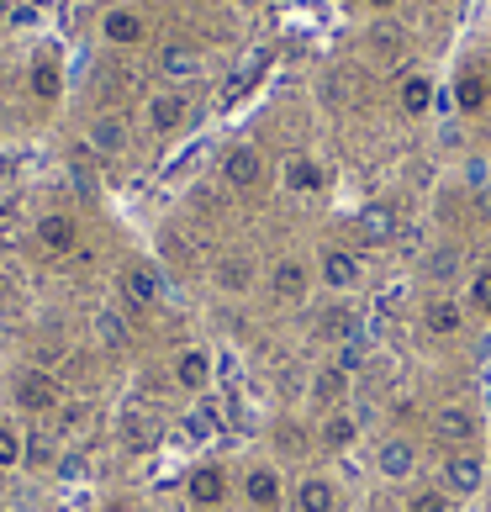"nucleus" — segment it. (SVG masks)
<instances>
[{
    "instance_id": "f257e3e1",
    "label": "nucleus",
    "mask_w": 491,
    "mask_h": 512,
    "mask_svg": "<svg viewBox=\"0 0 491 512\" xmlns=\"http://www.w3.org/2000/svg\"><path fill=\"white\" fill-rule=\"evenodd\" d=\"M481 481H486V460H481V454L455 449V454H444V460H439V486L449 491V497H476Z\"/></svg>"
},
{
    "instance_id": "f03ea898",
    "label": "nucleus",
    "mask_w": 491,
    "mask_h": 512,
    "mask_svg": "<svg viewBox=\"0 0 491 512\" xmlns=\"http://www.w3.org/2000/svg\"><path fill=\"white\" fill-rule=\"evenodd\" d=\"M476 433H481L476 412L460 407V402H449V407L433 412V439H439L449 454H455V449H470V444H476Z\"/></svg>"
},
{
    "instance_id": "7ed1b4c3",
    "label": "nucleus",
    "mask_w": 491,
    "mask_h": 512,
    "mask_svg": "<svg viewBox=\"0 0 491 512\" xmlns=\"http://www.w3.org/2000/svg\"><path fill=\"white\" fill-rule=\"evenodd\" d=\"M360 275H365V264L354 249H323V259H317V280H323V291H333V296H349L360 286Z\"/></svg>"
},
{
    "instance_id": "20e7f679",
    "label": "nucleus",
    "mask_w": 491,
    "mask_h": 512,
    "mask_svg": "<svg viewBox=\"0 0 491 512\" xmlns=\"http://www.w3.org/2000/svg\"><path fill=\"white\" fill-rule=\"evenodd\" d=\"M59 402H64V391H59L53 375H43V370H22V375H16V407H22V412L43 417V412H53Z\"/></svg>"
},
{
    "instance_id": "39448f33",
    "label": "nucleus",
    "mask_w": 491,
    "mask_h": 512,
    "mask_svg": "<svg viewBox=\"0 0 491 512\" xmlns=\"http://www.w3.org/2000/svg\"><path fill=\"white\" fill-rule=\"evenodd\" d=\"M243 502L254 512H280L286 507V481H280L275 465H254L249 476H243Z\"/></svg>"
},
{
    "instance_id": "423d86ee",
    "label": "nucleus",
    "mask_w": 491,
    "mask_h": 512,
    "mask_svg": "<svg viewBox=\"0 0 491 512\" xmlns=\"http://www.w3.org/2000/svg\"><path fill=\"white\" fill-rule=\"evenodd\" d=\"M312 333L323 338V344H349V338H360V312L338 296V301H328V307L312 317Z\"/></svg>"
},
{
    "instance_id": "0eeeda50",
    "label": "nucleus",
    "mask_w": 491,
    "mask_h": 512,
    "mask_svg": "<svg viewBox=\"0 0 491 512\" xmlns=\"http://www.w3.org/2000/svg\"><path fill=\"white\" fill-rule=\"evenodd\" d=\"M85 143L96 148L101 159H117V154H127V143H132V127H127V117H117V111H101V117L85 127Z\"/></svg>"
},
{
    "instance_id": "6e6552de",
    "label": "nucleus",
    "mask_w": 491,
    "mask_h": 512,
    "mask_svg": "<svg viewBox=\"0 0 491 512\" xmlns=\"http://www.w3.org/2000/svg\"><path fill=\"white\" fill-rule=\"evenodd\" d=\"M222 180L233 185V191H254V185L264 180V159L254 143H233L228 154H222Z\"/></svg>"
},
{
    "instance_id": "1a4fd4ad",
    "label": "nucleus",
    "mask_w": 491,
    "mask_h": 512,
    "mask_svg": "<svg viewBox=\"0 0 491 512\" xmlns=\"http://www.w3.org/2000/svg\"><path fill=\"white\" fill-rule=\"evenodd\" d=\"M423 328L433 333V338H455V333H465V301H455V296H428L423 301Z\"/></svg>"
},
{
    "instance_id": "9d476101",
    "label": "nucleus",
    "mask_w": 491,
    "mask_h": 512,
    "mask_svg": "<svg viewBox=\"0 0 491 512\" xmlns=\"http://www.w3.org/2000/svg\"><path fill=\"white\" fill-rule=\"evenodd\" d=\"M375 470H381L386 481H412V470H418V444L402 439V433H391L375 454Z\"/></svg>"
},
{
    "instance_id": "9b49d317",
    "label": "nucleus",
    "mask_w": 491,
    "mask_h": 512,
    "mask_svg": "<svg viewBox=\"0 0 491 512\" xmlns=\"http://www.w3.org/2000/svg\"><path fill=\"white\" fill-rule=\"evenodd\" d=\"M37 249L53 254V259L80 249V227H74V217H64V212H48L43 222H37Z\"/></svg>"
},
{
    "instance_id": "f8f14e48",
    "label": "nucleus",
    "mask_w": 491,
    "mask_h": 512,
    "mask_svg": "<svg viewBox=\"0 0 491 512\" xmlns=\"http://www.w3.org/2000/svg\"><path fill=\"white\" fill-rule=\"evenodd\" d=\"M185 497L196 507H222L228 502V476H222V465H196L191 476H185Z\"/></svg>"
},
{
    "instance_id": "ddd939ff",
    "label": "nucleus",
    "mask_w": 491,
    "mask_h": 512,
    "mask_svg": "<svg viewBox=\"0 0 491 512\" xmlns=\"http://www.w3.org/2000/svg\"><path fill=\"white\" fill-rule=\"evenodd\" d=\"M270 291H275V301H286V307H296V301L312 291V270H307L301 259H280L275 270H270Z\"/></svg>"
},
{
    "instance_id": "4468645a",
    "label": "nucleus",
    "mask_w": 491,
    "mask_h": 512,
    "mask_svg": "<svg viewBox=\"0 0 491 512\" xmlns=\"http://www.w3.org/2000/svg\"><path fill=\"white\" fill-rule=\"evenodd\" d=\"M143 117H148V127H154V132H175L185 117H191V101H185L180 90H159V96H148Z\"/></svg>"
},
{
    "instance_id": "2eb2a0df",
    "label": "nucleus",
    "mask_w": 491,
    "mask_h": 512,
    "mask_svg": "<svg viewBox=\"0 0 491 512\" xmlns=\"http://www.w3.org/2000/svg\"><path fill=\"white\" fill-rule=\"evenodd\" d=\"M159 74L169 85H185V80H196L201 74V53L191 43H164L159 48Z\"/></svg>"
},
{
    "instance_id": "dca6fc26",
    "label": "nucleus",
    "mask_w": 491,
    "mask_h": 512,
    "mask_svg": "<svg viewBox=\"0 0 491 512\" xmlns=\"http://www.w3.org/2000/svg\"><path fill=\"white\" fill-rule=\"evenodd\" d=\"M175 386L191 391V396H201L206 386H212V354H206V349H180V359H175Z\"/></svg>"
},
{
    "instance_id": "f3484780",
    "label": "nucleus",
    "mask_w": 491,
    "mask_h": 512,
    "mask_svg": "<svg viewBox=\"0 0 491 512\" xmlns=\"http://www.w3.org/2000/svg\"><path fill=\"white\" fill-rule=\"evenodd\" d=\"M101 37L111 48H132V43H143V16L138 11H127V6H111L101 16Z\"/></svg>"
},
{
    "instance_id": "a211bd4d",
    "label": "nucleus",
    "mask_w": 491,
    "mask_h": 512,
    "mask_svg": "<svg viewBox=\"0 0 491 512\" xmlns=\"http://www.w3.org/2000/svg\"><path fill=\"white\" fill-rule=\"evenodd\" d=\"M291 502H296V512H333L338 507V486L328 476H301L296 491H291Z\"/></svg>"
},
{
    "instance_id": "6ab92c4d",
    "label": "nucleus",
    "mask_w": 491,
    "mask_h": 512,
    "mask_svg": "<svg viewBox=\"0 0 491 512\" xmlns=\"http://www.w3.org/2000/svg\"><path fill=\"white\" fill-rule=\"evenodd\" d=\"M122 291L132 307H159V296H164V280L148 270V264H132V270H122Z\"/></svg>"
},
{
    "instance_id": "aec40b11",
    "label": "nucleus",
    "mask_w": 491,
    "mask_h": 512,
    "mask_svg": "<svg viewBox=\"0 0 491 512\" xmlns=\"http://www.w3.org/2000/svg\"><path fill=\"white\" fill-rule=\"evenodd\" d=\"M32 96L37 101H59L64 96V69H59L53 53H37L32 59Z\"/></svg>"
},
{
    "instance_id": "412c9836",
    "label": "nucleus",
    "mask_w": 491,
    "mask_h": 512,
    "mask_svg": "<svg viewBox=\"0 0 491 512\" xmlns=\"http://www.w3.org/2000/svg\"><path fill=\"white\" fill-rule=\"evenodd\" d=\"M212 280H217V291H228V296H243V291H254V264L243 259V254H228L212 270Z\"/></svg>"
},
{
    "instance_id": "4be33fe9",
    "label": "nucleus",
    "mask_w": 491,
    "mask_h": 512,
    "mask_svg": "<svg viewBox=\"0 0 491 512\" xmlns=\"http://www.w3.org/2000/svg\"><path fill=\"white\" fill-rule=\"evenodd\" d=\"M396 233H402V227H396L391 206H360V238H365V243H375V249H381V243H391Z\"/></svg>"
},
{
    "instance_id": "5701e85b",
    "label": "nucleus",
    "mask_w": 491,
    "mask_h": 512,
    "mask_svg": "<svg viewBox=\"0 0 491 512\" xmlns=\"http://www.w3.org/2000/svg\"><path fill=\"white\" fill-rule=\"evenodd\" d=\"M344 391H349V375L338 370V365H323L312 375V407H333V402H344Z\"/></svg>"
},
{
    "instance_id": "b1692460",
    "label": "nucleus",
    "mask_w": 491,
    "mask_h": 512,
    "mask_svg": "<svg viewBox=\"0 0 491 512\" xmlns=\"http://www.w3.org/2000/svg\"><path fill=\"white\" fill-rule=\"evenodd\" d=\"M117 433H122V444L132 449V454H143V449H154V439H159V428L148 423L143 412H122V423H117Z\"/></svg>"
},
{
    "instance_id": "393cba45",
    "label": "nucleus",
    "mask_w": 491,
    "mask_h": 512,
    "mask_svg": "<svg viewBox=\"0 0 491 512\" xmlns=\"http://www.w3.org/2000/svg\"><path fill=\"white\" fill-rule=\"evenodd\" d=\"M317 439H323V449H349L354 439H360V417H344V412H333V417H323V433H317Z\"/></svg>"
},
{
    "instance_id": "a878e982",
    "label": "nucleus",
    "mask_w": 491,
    "mask_h": 512,
    "mask_svg": "<svg viewBox=\"0 0 491 512\" xmlns=\"http://www.w3.org/2000/svg\"><path fill=\"white\" fill-rule=\"evenodd\" d=\"M465 312H481V317H491V264H481V270H470V280H465Z\"/></svg>"
},
{
    "instance_id": "bb28decb",
    "label": "nucleus",
    "mask_w": 491,
    "mask_h": 512,
    "mask_svg": "<svg viewBox=\"0 0 491 512\" xmlns=\"http://www.w3.org/2000/svg\"><path fill=\"white\" fill-rule=\"evenodd\" d=\"M370 48L381 53V59H402V53H407V32L396 22H375L370 27Z\"/></svg>"
},
{
    "instance_id": "cd10ccee",
    "label": "nucleus",
    "mask_w": 491,
    "mask_h": 512,
    "mask_svg": "<svg viewBox=\"0 0 491 512\" xmlns=\"http://www.w3.org/2000/svg\"><path fill=\"white\" fill-rule=\"evenodd\" d=\"M286 185L291 191H323V169H317L307 154H296V159H286Z\"/></svg>"
},
{
    "instance_id": "c85d7f7f",
    "label": "nucleus",
    "mask_w": 491,
    "mask_h": 512,
    "mask_svg": "<svg viewBox=\"0 0 491 512\" xmlns=\"http://www.w3.org/2000/svg\"><path fill=\"white\" fill-rule=\"evenodd\" d=\"M428 106H433V85L423 80V74H407L402 80V111L407 117H423Z\"/></svg>"
},
{
    "instance_id": "c756f323",
    "label": "nucleus",
    "mask_w": 491,
    "mask_h": 512,
    "mask_svg": "<svg viewBox=\"0 0 491 512\" xmlns=\"http://www.w3.org/2000/svg\"><path fill=\"white\" fill-rule=\"evenodd\" d=\"M423 270H428V280H439V286H455V275H460V249H449V243H444V249H433Z\"/></svg>"
},
{
    "instance_id": "7c9ffc66",
    "label": "nucleus",
    "mask_w": 491,
    "mask_h": 512,
    "mask_svg": "<svg viewBox=\"0 0 491 512\" xmlns=\"http://www.w3.org/2000/svg\"><path fill=\"white\" fill-rule=\"evenodd\" d=\"M455 101H460V111H481V106H486V74H481V69H465V74H460Z\"/></svg>"
},
{
    "instance_id": "2f4dec72",
    "label": "nucleus",
    "mask_w": 491,
    "mask_h": 512,
    "mask_svg": "<svg viewBox=\"0 0 491 512\" xmlns=\"http://www.w3.org/2000/svg\"><path fill=\"white\" fill-rule=\"evenodd\" d=\"M96 338H101V349H122L127 344V322L117 307H101L96 312Z\"/></svg>"
},
{
    "instance_id": "473e14b6",
    "label": "nucleus",
    "mask_w": 491,
    "mask_h": 512,
    "mask_svg": "<svg viewBox=\"0 0 491 512\" xmlns=\"http://www.w3.org/2000/svg\"><path fill=\"white\" fill-rule=\"evenodd\" d=\"M22 454H27L22 428H16V423H0V470H16V465H22Z\"/></svg>"
},
{
    "instance_id": "72a5a7b5",
    "label": "nucleus",
    "mask_w": 491,
    "mask_h": 512,
    "mask_svg": "<svg viewBox=\"0 0 491 512\" xmlns=\"http://www.w3.org/2000/svg\"><path fill=\"white\" fill-rule=\"evenodd\" d=\"M407 512H455V497H449L444 486H428V491H418V497L407 502Z\"/></svg>"
},
{
    "instance_id": "f704fd0d",
    "label": "nucleus",
    "mask_w": 491,
    "mask_h": 512,
    "mask_svg": "<svg viewBox=\"0 0 491 512\" xmlns=\"http://www.w3.org/2000/svg\"><path fill=\"white\" fill-rule=\"evenodd\" d=\"M365 359H370L365 338H349V344H338V359H333V365L344 370V375H354V370H365Z\"/></svg>"
},
{
    "instance_id": "c9c22d12",
    "label": "nucleus",
    "mask_w": 491,
    "mask_h": 512,
    "mask_svg": "<svg viewBox=\"0 0 491 512\" xmlns=\"http://www.w3.org/2000/svg\"><path fill=\"white\" fill-rule=\"evenodd\" d=\"M275 444L286 449V454H301V449H307V433H301L296 423H280V428H275Z\"/></svg>"
},
{
    "instance_id": "e433bc0d",
    "label": "nucleus",
    "mask_w": 491,
    "mask_h": 512,
    "mask_svg": "<svg viewBox=\"0 0 491 512\" xmlns=\"http://www.w3.org/2000/svg\"><path fill=\"white\" fill-rule=\"evenodd\" d=\"M48 460H53V439L32 433V439H27V454H22V465H48Z\"/></svg>"
},
{
    "instance_id": "4c0bfd02",
    "label": "nucleus",
    "mask_w": 491,
    "mask_h": 512,
    "mask_svg": "<svg viewBox=\"0 0 491 512\" xmlns=\"http://www.w3.org/2000/svg\"><path fill=\"white\" fill-rule=\"evenodd\" d=\"M212 428H217V412H206V407H196L191 417H185V433H191V439H206Z\"/></svg>"
},
{
    "instance_id": "58836bf2",
    "label": "nucleus",
    "mask_w": 491,
    "mask_h": 512,
    "mask_svg": "<svg viewBox=\"0 0 491 512\" xmlns=\"http://www.w3.org/2000/svg\"><path fill=\"white\" fill-rule=\"evenodd\" d=\"M59 423H64V433H80V423H90V412L85 407H64Z\"/></svg>"
},
{
    "instance_id": "ea45409f",
    "label": "nucleus",
    "mask_w": 491,
    "mask_h": 512,
    "mask_svg": "<svg viewBox=\"0 0 491 512\" xmlns=\"http://www.w3.org/2000/svg\"><path fill=\"white\" fill-rule=\"evenodd\" d=\"M365 6H370V11H391V6H396V0H365Z\"/></svg>"
},
{
    "instance_id": "a19ab883",
    "label": "nucleus",
    "mask_w": 491,
    "mask_h": 512,
    "mask_svg": "<svg viewBox=\"0 0 491 512\" xmlns=\"http://www.w3.org/2000/svg\"><path fill=\"white\" fill-rule=\"evenodd\" d=\"M11 175V154H0V180H6Z\"/></svg>"
}]
</instances>
